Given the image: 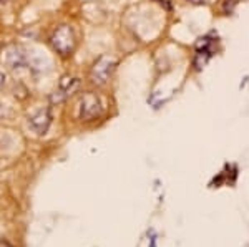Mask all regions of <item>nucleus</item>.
Returning <instances> with one entry per match:
<instances>
[{"mask_svg": "<svg viewBox=\"0 0 249 247\" xmlns=\"http://www.w3.org/2000/svg\"><path fill=\"white\" fill-rule=\"evenodd\" d=\"M50 45L60 55H70L77 45V35L70 25H60L50 35Z\"/></svg>", "mask_w": 249, "mask_h": 247, "instance_id": "nucleus-1", "label": "nucleus"}, {"mask_svg": "<svg viewBox=\"0 0 249 247\" xmlns=\"http://www.w3.org/2000/svg\"><path fill=\"white\" fill-rule=\"evenodd\" d=\"M116 68V60L113 57H108L103 55L93 63L90 70V82L96 86H103L105 83L110 80V77L113 75V71Z\"/></svg>", "mask_w": 249, "mask_h": 247, "instance_id": "nucleus-2", "label": "nucleus"}, {"mask_svg": "<svg viewBox=\"0 0 249 247\" xmlns=\"http://www.w3.org/2000/svg\"><path fill=\"white\" fill-rule=\"evenodd\" d=\"M102 111H103L102 99L96 97L95 93L83 95L82 101H80V118H82L83 121L96 119L102 115Z\"/></svg>", "mask_w": 249, "mask_h": 247, "instance_id": "nucleus-3", "label": "nucleus"}, {"mask_svg": "<svg viewBox=\"0 0 249 247\" xmlns=\"http://www.w3.org/2000/svg\"><path fill=\"white\" fill-rule=\"evenodd\" d=\"M52 123V113L48 108H37L34 113L29 116V126L34 133L37 134H45Z\"/></svg>", "mask_w": 249, "mask_h": 247, "instance_id": "nucleus-4", "label": "nucleus"}, {"mask_svg": "<svg viewBox=\"0 0 249 247\" xmlns=\"http://www.w3.org/2000/svg\"><path fill=\"white\" fill-rule=\"evenodd\" d=\"M80 86V80L75 77H63L58 83V88L52 95V103H62L70 98Z\"/></svg>", "mask_w": 249, "mask_h": 247, "instance_id": "nucleus-5", "label": "nucleus"}, {"mask_svg": "<svg viewBox=\"0 0 249 247\" xmlns=\"http://www.w3.org/2000/svg\"><path fill=\"white\" fill-rule=\"evenodd\" d=\"M2 60L7 66L17 70V68H23L27 65V55L23 53V50L17 45H10L7 49H3L2 51Z\"/></svg>", "mask_w": 249, "mask_h": 247, "instance_id": "nucleus-6", "label": "nucleus"}, {"mask_svg": "<svg viewBox=\"0 0 249 247\" xmlns=\"http://www.w3.org/2000/svg\"><path fill=\"white\" fill-rule=\"evenodd\" d=\"M3 85H5V73L0 70V88H2Z\"/></svg>", "mask_w": 249, "mask_h": 247, "instance_id": "nucleus-7", "label": "nucleus"}, {"mask_svg": "<svg viewBox=\"0 0 249 247\" xmlns=\"http://www.w3.org/2000/svg\"><path fill=\"white\" fill-rule=\"evenodd\" d=\"M0 247H14L10 244V242H7V241H0Z\"/></svg>", "mask_w": 249, "mask_h": 247, "instance_id": "nucleus-8", "label": "nucleus"}, {"mask_svg": "<svg viewBox=\"0 0 249 247\" xmlns=\"http://www.w3.org/2000/svg\"><path fill=\"white\" fill-rule=\"evenodd\" d=\"M191 2H195V3H203V2H208V0H191Z\"/></svg>", "mask_w": 249, "mask_h": 247, "instance_id": "nucleus-9", "label": "nucleus"}]
</instances>
